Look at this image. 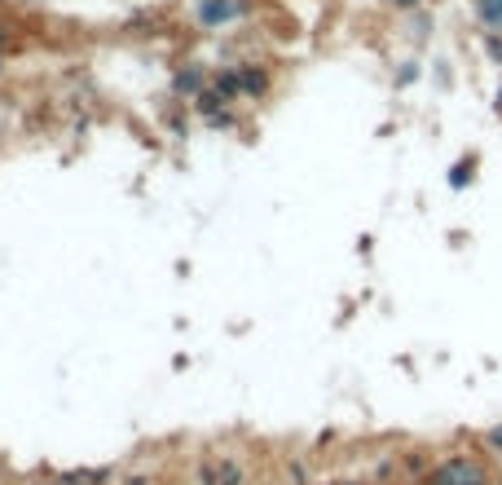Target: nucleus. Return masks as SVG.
Returning <instances> with one entry per match:
<instances>
[{
    "label": "nucleus",
    "instance_id": "obj_4",
    "mask_svg": "<svg viewBox=\"0 0 502 485\" xmlns=\"http://www.w3.org/2000/svg\"><path fill=\"white\" fill-rule=\"evenodd\" d=\"M229 14H234V0H203V5H199L203 23H225Z\"/></svg>",
    "mask_w": 502,
    "mask_h": 485
},
{
    "label": "nucleus",
    "instance_id": "obj_8",
    "mask_svg": "<svg viewBox=\"0 0 502 485\" xmlns=\"http://www.w3.org/2000/svg\"><path fill=\"white\" fill-rule=\"evenodd\" d=\"M494 106H498V115H502V89H498V98H494Z\"/></svg>",
    "mask_w": 502,
    "mask_h": 485
},
{
    "label": "nucleus",
    "instance_id": "obj_5",
    "mask_svg": "<svg viewBox=\"0 0 502 485\" xmlns=\"http://www.w3.org/2000/svg\"><path fill=\"white\" fill-rule=\"evenodd\" d=\"M472 173H476V159H458V163L450 168V185H454V190L472 185Z\"/></svg>",
    "mask_w": 502,
    "mask_h": 485
},
{
    "label": "nucleus",
    "instance_id": "obj_1",
    "mask_svg": "<svg viewBox=\"0 0 502 485\" xmlns=\"http://www.w3.org/2000/svg\"><path fill=\"white\" fill-rule=\"evenodd\" d=\"M194 485H251V468L238 455L203 450L194 459Z\"/></svg>",
    "mask_w": 502,
    "mask_h": 485
},
{
    "label": "nucleus",
    "instance_id": "obj_6",
    "mask_svg": "<svg viewBox=\"0 0 502 485\" xmlns=\"http://www.w3.org/2000/svg\"><path fill=\"white\" fill-rule=\"evenodd\" d=\"M480 441H485V450H489V455H498V459H502V424L485 428V437H480Z\"/></svg>",
    "mask_w": 502,
    "mask_h": 485
},
{
    "label": "nucleus",
    "instance_id": "obj_3",
    "mask_svg": "<svg viewBox=\"0 0 502 485\" xmlns=\"http://www.w3.org/2000/svg\"><path fill=\"white\" fill-rule=\"evenodd\" d=\"M472 5H476V18H480V23L489 26L494 36H502V0H472Z\"/></svg>",
    "mask_w": 502,
    "mask_h": 485
},
{
    "label": "nucleus",
    "instance_id": "obj_9",
    "mask_svg": "<svg viewBox=\"0 0 502 485\" xmlns=\"http://www.w3.org/2000/svg\"><path fill=\"white\" fill-rule=\"evenodd\" d=\"M397 5H419V0H397Z\"/></svg>",
    "mask_w": 502,
    "mask_h": 485
},
{
    "label": "nucleus",
    "instance_id": "obj_7",
    "mask_svg": "<svg viewBox=\"0 0 502 485\" xmlns=\"http://www.w3.org/2000/svg\"><path fill=\"white\" fill-rule=\"evenodd\" d=\"M115 485H159V481H154V472H128V477H120Z\"/></svg>",
    "mask_w": 502,
    "mask_h": 485
},
{
    "label": "nucleus",
    "instance_id": "obj_2",
    "mask_svg": "<svg viewBox=\"0 0 502 485\" xmlns=\"http://www.w3.org/2000/svg\"><path fill=\"white\" fill-rule=\"evenodd\" d=\"M424 485H489V468L480 455H445L424 477Z\"/></svg>",
    "mask_w": 502,
    "mask_h": 485
}]
</instances>
